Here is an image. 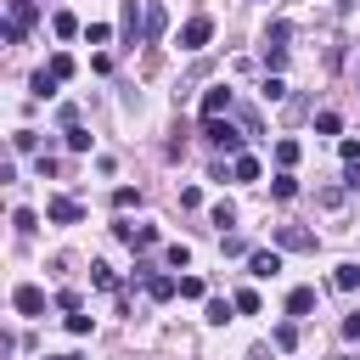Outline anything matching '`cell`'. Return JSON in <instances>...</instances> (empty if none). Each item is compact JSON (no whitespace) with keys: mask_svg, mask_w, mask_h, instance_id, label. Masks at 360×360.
I'll use <instances>...</instances> for the list:
<instances>
[{"mask_svg":"<svg viewBox=\"0 0 360 360\" xmlns=\"http://www.w3.org/2000/svg\"><path fill=\"white\" fill-rule=\"evenodd\" d=\"M34 22H39V0H6V22H0V39H6V45H22Z\"/></svg>","mask_w":360,"mask_h":360,"instance_id":"cell-1","label":"cell"},{"mask_svg":"<svg viewBox=\"0 0 360 360\" xmlns=\"http://www.w3.org/2000/svg\"><path fill=\"white\" fill-rule=\"evenodd\" d=\"M287 39H292V22H287V17H276V22L264 28V68H270V73H281V68H287Z\"/></svg>","mask_w":360,"mask_h":360,"instance_id":"cell-2","label":"cell"},{"mask_svg":"<svg viewBox=\"0 0 360 360\" xmlns=\"http://www.w3.org/2000/svg\"><path fill=\"white\" fill-rule=\"evenodd\" d=\"M118 34H124V45H146V0L118 6Z\"/></svg>","mask_w":360,"mask_h":360,"instance_id":"cell-3","label":"cell"},{"mask_svg":"<svg viewBox=\"0 0 360 360\" xmlns=\"http://www.w3.org/2000/svg\"><path fill=\"white\" fill-rule=\"evenodd\" d=\"M202 135H208L225 158H242V141H248V135H242V129H231L225 118H202Z\"/></svg>","mask_w":360,"mask_h":360,"instance_id":"cell-4","label":"cell"},{"mask_svg":"<svg viewBox=\"0 0 360 360\" xmlns=\"http://www.w3.org/2000/svg\"><path fill=\"white\" fill-rule=\"evenodd\" d=\"M208 39H214V17H208V11L186 17V28H180V51H202Z\"/></svg>","mask_w":360,"mask_h":360,"instance_id":"cell-5","label":"cell"},{"mask_svg":"<svg viewBox=\"0 0 360 360\" xmlns=\"http://www.w3.org/2000/svg\"><path fill=\"white\" fill-rule=\"evenodd\" d=\"M276 248H281V253H315V231H304V225H276Z\"/></svg>","mask_w":360,"mask_h":360,"instance_id":"cell-6","label":"cell"},{"mask_svg":"<svg viewBox=\"0 0 360 360\" xmlns=\"http://www.w3.org/2000/svg\"><path fill=\"white\" fill-rule=\"evenodd\" d=\"M45 219H51V225H79L84 208H79V197H51V202H45Z\"/></svg>","mask_w":360,"mask_h":360,"instance_id":"cell-7","label":"cell"},{"mask_svg":"<svg viewBox=\"0 0 360 360\" xmlns=\"http://www.w3.org/2000/svg\"><path fill=\"white\" fill-rule=\"evenodd\" d=\"M276 270H281V248H253V253H248V276L270 281Z\"/></svg>","mask_w":360,"mask_h":360,"instance_id":"cell-8","label":"cell"},{"mask_svg":"<svg viewBox=\"0 0 360 360\" xmlns=\"http://www.w3.org/2000/svg\"><path fill=\"white\" fill-rule=\"evenodd\" d=\"M141 287H146L152 304H169V298L180 292V276H152V270H141Z\"/></svg>","mask_w":360,"mask_h":360,"instance_id":"cell-9","label":"cell"},{"mask_svg":"<svg viewBox=\"0 0 360 360\" xmlns=\"http://www.w3.org/2000/svg\"><path fill=\"white\" fill-rule=\"evenodd\" d=\"M11 309H17V315H28V321H34V315H45V292H39L34 281H22V287L11 292Z\"/></svg>","mask_w":360,"mask_h":360,"instance_id":"cell-10","label":"cell"},{"mask_svg":"<svg viewBox=\"0 0 360 360\" xmlns=\"http://www.w3.org/2000/svg\"><path fill=\"white\" fill-rule=\"evenodd\" d=\"M231 107H236V90H231V84L202 90V118H219V112H231Z\"/></svg>","mask_w":360,"mask_h":360,"instance_id":"cell-11","label":"cell"},{"mask_svg":"<svg viewBox=\"0 0 360 360\" xmlns=\"http://www.w3.org/2000/svg\"><path fill=\"white\" fill-rule=\"evenodd\" d=\"M112 236H118V242H129V248H152V242H158V225H129V219H118V225H112Z\"/></svg>","mask_w":360,"mask_h":360,"instance_id":"cell-12","label":"cell"},{"mask_svg":"<svg viewBox=\"0 0 360 360\" xmlns=\"http://www.w3.org/2000/svg\"><path fill=\"white\" fill-rule=\"evenodd\" d=\"M163 28H169V11H163L158 0H146V45H158V39H163Z\"/></svg>","mask_w":360,"mask_h":360,"instance_id":"cell-13","label":"cell"},{"mask_svg":"<svg viewBox=\"0 0 360 360\" xmlns=\"http://www.w3.org/2000/svg\"><path fill=\"white\" fill-rule=\"evenodd\" d=\"M231 309H236V298H208V304H202V321H208V326H225Z\"/></svg>","mask_w":360,"mask_h":360,"instance_id":"cell-14","label":"cell"},{"mask_svg":"<svg viewBox=\"0 0 360 360\" xmlns=\"http://www.w3.org/2000/svg\"><path fill=\"white\" fill-rule=\"evenodd\" d=\"M56 84H62V79H56V73H51V68H39V73H34V79H28V90H34V96H39V101H51V96H56Z\"/></svg>","mask_w":360,"mask_h":360,"instance_id":"cell-15","label":"cell"},{"mask_svg":"<svg viewBox=\"0 0 360 360\" xmlns=\"http://www.w3.org/2000/svg\"><path fill=\"white\" fill-rule=\"evenodd\" d=\"M315 309V287H292L287 292V315H309Z\"/></svg>","mask_w":360,"mask_h":360,"instance_id":"cell-16","label":"cell"},{"mask_svg":"<svg viewBox=\"0 0 360 360\" xmlns=\"http://www.w3.org/2000/svg\"><path fill=\"white\" fill-rule=\"evenodd\" d=\"M219 253H225V259H248L253 248H248V236H236V231H225V236H219Z\"/></svg>","mask_w":360,"mask_h":360,"instance_id":"cell-17","label":"cell"},{"mask_svg":"<svg viewBox=\"0 0 360 360\" xmlns=\"http://www.w3.org/2000/svg\"><path fill=\"white\" fill-rule=\"evenodd\" d=\"M332 287H338V292H354V287H360V264H338V270H332Z\"/></svg>","mask_w":360,"mask_h":360,"instance_id":"cell-18","label":"cell"},{"mask_svg":"<svg viewBox=\"0 0 360 360\" xmlns=\"http://www.w3.org/2000/svg\"><path fill=\"white\" fill-rule=\"evenodd\" d=\"M231 174H236V180H259V158H253V152L231 158Z\"/></svg>","mask_w":360,"mask_h":360,"instance_id":"cell-19","label":"cell"},{"mask_svg":"<svg viewBox=\"0 0 360 360\" xmlns=\"http://www.w3.org/2000/svg\"><path fill=\"white\" fill-rule=\"evenodd\" d=\"M270 343H276V349H298V321H281V326L270 332Z\"/></svg>","mask_w":360,"mask_h":360,"instance_id":"cell-20","label":"cell"},{"mask_svg":"<svg viewBox=\"0 0 360 360\" xmlns=\"http://www.w3.org/2000/svg\"><path fill=\"white\" fill-rule=\"evenodd\" d=\"M51 28H56V39H73V34H79V17H73V11H56Z\"/></svg>","mask_w":360,"mask_h":360,"instance_id":"cell-21","label":"cell"},{"mask_svg":"<svg viewBox=\"0 0 360 360\" xmlns=\"http://www.w3.org/2000/svg\"><path fill=\"white\" fill-rule=\"evenodd\" d=\"M259 96H264V101H281V96H287V79H281V73H264Z\"/></svg>","mask_w":360,"mask_h":360,"instance_id":"cell-22","label":"cell"},{"mask_svg":"<svg viewBox=\"0 0 360 360\" xmlns=\"http://www.w3.org/2000/svg\"><path fill=\"white\" fill-rule=\"evenodd\" d=\"M270 191H276L281 202H287V197H298V180H292V169H281V174L270 180Z\"/></svg>","mask_w":360,"mask_h":360,"instance_id":"cell-23","label":"cell"},{"mask_svg":"<svg viewBox=\"0 0 360 360\" xmlns=\"http://www.w3.org/2000/svg\"><path fill=\"white\" fill-rule=\"evenodd\" d=\"M11 225H17V236H34V225H39V214H34V208H17V214H11Z\"/></svg>","mask_w":360,"mask_h":360,"instance_id":"cell-24","label":"cell"},{"mask_svg":"<svg viewBox=\"0 0 360 360\" xmlns=\"http://www.w3.org/2000/svg\"><path fill=\"white\" fill-rule=\"evenodd\" d=\"M62 141H68V152H90V129H79V124H73Z\"/></svg>","mask_w":360,"mask_h":360,"instance_id":"cell-25","label":"cell"},{"mask_svg":"<svg viewBox=\"0 0 360 360\" xmlns=\"http://www.w3.org/2000/svg\"><path fill=\"white\" fill-rule=\"evenodd\" d=\"M276 163L292 169V163H298V141H276Z\"/></svg>","mask_w":360,"mask_h":360,"instance_id":"cell-26","label":"cell"},{"mask_svg":"<svg viewBox=\"0 0 360 360\" xmlns=\"http://www.w3.org/2000/svg\"><path fill=\"white\" fill-rule=\"evenodd\" d=\"M191 264V248L186 242H169V270H186Z\"/></svg>","mask_w":360,"mask_h":360,"instance_id":"cell-27","label":"cell"},{"mask_svg":"<svg viewBox=\"0 0 360 360\" xmlns=\"http://www.w3.org/2000/svg\"><path fill=\"white\" fill-rule=\"evenodd\" d=\"M90 281H96L101 292H112V287H118V281H112V264H90Z\"/></svg>","mask_w":360,"mask_h":360,"instance_id":"cell-28","label":"cell"},{"mask_svg":"<svg viewBox=\"0 0 360 360\" xmlns=\"http://www.w3.org/2000/svg\"><path fill=\"white\" fill-rule=\"evenodd\" d=\"M51 73H56V79H73V56L56 51V56H51Z\"/></svg>","mask_w":360,"mask_h":360,"instance_id":"cell-29","label":"cell"},{"mask_svg":"<svg viewBox=\"0 0 360 360\" xmlns=\"http://www.w3.org/2000/svg\"><path fill=\"white\" fill-rule=\"evenodd\" d=\"M315 129H321V135H338L343 118H338V112H315Z\"/></svg>","mask_w":360,"mask_h":360,"instance_id":"cell-30","label":"cell"},{"mask_svg":"<svg viewBox=\"0 0 360 360\" xmlns=\"http://www.w3.org/2000/svg\"><path fill=\"white\" fill-rule=\"evenodd\" d=\"M11 146H17V152H39V135H34V129H17Z\"/></svg>","mask_w":360,"mask_h":360,"instance_id":"cell-31","label":"cell"},{"mask_svg":"<svg viewBox=\"0 0 360 360\" xmlns=\"http://www.w3.org/2000/svg\"><path fill=\"white\" fill-rule=\"evenodd\" d=\"M135 202H141L135 186H118V191H112V208H135Z\"/></svg>","mask_w":360,"mask_h":360,"instance_id":"cell-32","label":"cell"},{"mask_svg":"<svg viewBox=\"0 0 360 360\" xmlns=\"http://www.w3.org/2000/svg\"><path fill=\"white\" fill-rule=\"evenodd\" d=\"M236 309H242V315H259V292L242 287V292H236Z\"/></svg>","mask_w":360,"mask_h":360,"instance_id":"cell-33","label":"cell"},{"mask_svg":"<svg viewBox=\"0 0 360 360\" xmlns=\"http://www.w3.org/2000/svg\"><path fill=\"white\" fill-rule=\"evenodd\" d=\"M56 118H62V129H73V124H79V101H62V107H56Z\"/></svg>","mask_w":360,"mask_h":360,"instance_id":"cell-34","label":"cell"},{"mask_svg":"<svg viewBox=\"0 0 360 360\" xmlns=\"http://www.w3.org/2000/svg\"><path fill=\"white\" fill-rule=\"evenodd\" d=\"M56 309H68V315H73V309H84V304H79V292H73V287H62V292H56Z\"/></svg>","mask_w":360,"mask_h":360,"instance_id":"cell-35","label":"cell"},{"mask_svg":"<svg viewBox=\"0 0 360 360\" xmlns=\"http://www.w3.org/2000/svg\"><path fill=\"white\" fill-rule=\"evenodd\" d=\"M68 332H73V338H84V332H90V315H84V309H73V315H68Z\"/></svg>","mask_w":360,"mask_h":360,"instance_id":"cell-36","label":"cell"},{"mask_svg":"<svg viewBox=\"0 0 360 360\" xmlns=\"http://www.w3.org/2000/svg\"><path fill=\"white\" fill-rule=\"evenodd\" d=\"M338 152H343V163H360V141H354V135H343V141H338Z\"/></svg>","mask_w":360,"mask_h":360,"instance_id":"cell-37","label":"cell"},{"mask_svg":"<svg viewBox=\"0 0 360 360\" xmlns=\"http://www.w3.org/2000/svg\"><path fill=\"white\" fill-rule=\"evenodd\" d=\"M214 225H219V231H225V225H236V208H231V202H219V208H214Z\"/></svg>","mask_w":360,"mask_h":360,"instance_id":"cell-38","label":"cell"},{"mask_svg":"<svg viewBox=\"0 0 360 360\" xmlns=\"http://www.w3.org/2000/svg\"><path fill=\"white\" fill-rule=\"evenodd\" d=\"M180 298H202V281L197 276H180Z\"/></svg>","mask_w":360,"mask_h":360,"instance_id":"cell-39","label":"cell"},{"mask_svg":"<svg viewBox=\"0 0 360 360\" xmlns=\"http://www.w3.org/2000/svg\"><path fill=\"white\" fill-rule=\"evenodd\" d=\"M343 338H360V309H349V315H343Z\"/></svg>","mask_w":360,"mask_h":360,"instance_id":"cell-40","label":"cell"},{"mask_svg":"<svg viewBox=\"0 0 360 360\" xmlns=\"http://www.w3.org/2000/svg\"><path fill=\"white\" fill-rule=\"evenodd\" d=\"M45 360H79V354H45Z\"/></svg>","mask_w":360,"mask_h":360,"instance_id":"cell-41","label":"cell"}]
</instances>
